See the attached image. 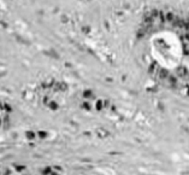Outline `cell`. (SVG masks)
I'll return each mask as SVG.
<instances>
[{
    "mask_svg": "<svg viewBox=\"0 0 189 175\" xmlns=\"http://www.w3.org/2000/svg\"><path fill=\"white\" fill-rule=\"evenodd\" d=\"M135 48L152 80L189 98V12L153 10L146 13L136 29Z\"/></svg>",
    "mask_w": 189,
    "mask_h": 175,
    "instance_id": "obj_1",
    "label": "cell"
}]
</instances>
